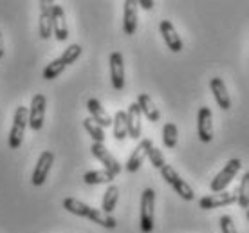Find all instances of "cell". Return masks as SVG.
Listing matches in <instances>:
<instances>
[{
    "label": "cell",
    "instance_id": "obj_1",
    "mask_svg": "<svg viewBox=\"0 0 249 233\" xmlns=\"http://www.w3.org/2000/svg\"><path fill=\"white\" fill-rule=\"evenodd\" d=\"M154 219H156V192L152 188H144L141 194V214H139L141 232H154Z\"/></svg>",
    "mask_w": 249,
    "mask_h": 233
},
{
    "label": "cell",
    "instance_id": "obj_2",
    "mask_svg": "<svg viewBox=\"0 0 249 233\" xmlns=\"http://www.w3.org/2000/svg\"><path fill=\"white\" fill-rule=\"evenodd\" d=\"M27 125H29V108L20 105V107H17V110H15L13 125H11V130H9V148H11V150L20 148Z\"/></svg>",
    "mask_w": 249,
    "mask_h": 233
},
{
    "label": "cell",
    "instance_id": "obj_3",
    "mask_svg": "<svg viewBox=\"0 0 249 233\" xmlns=\"http://www.w3.org/2000/svg\"><path fill=\"white\" fill-rule=\"evenodd\" d=\"M161 176L162 179L166 181V183L172 186V188L175 190V194H179V197L181 199H184V201H193L195 199V194H193V188L190 186V184L182 179L177 172L174 170V166H170V164H164L161 168Z\"/></svg>",
    "mask_w": 249,
    "mask_h": 233
},
{
    "label": "cell",
    "instance_id": "obj_4",
    "mask_svg": "<svg viewBox=\"0 0 249 233\" xmlns=\"http://www.w3.org/2000/svg\"><path fill=\"white\" fill-rule=\"evenodd\" d=\"M240 168H242V161H240V159H230V161L226 163L224 168L215 176V179L212 181V184H210V188H212L213 194L224 192V190L231 184V181L237 177V174H238Z\"/></svg>",
    "mask_w": 249,
    "mask_h": 233
},
{
    "label": "cell",
    "instance_id": "obj_5",
    "mask_svg": "<svg viewBox=\"0 0 249 233\" xmlns=\"http://www.w3.org/2000/svg\"><path fill=\"white\" fill-rule=\"evenodd\" d=\"M90 152H92L94 158L98 159V161L105 166V170L110 172L112 176H118L119 172H121V164H119V161L114 158L110 152H108V148H107L103 143H92Z\"/></svg>",
    "mask_w": 249,
    "mask_h": 233
},
{
    "label": "cell",
    "instance_id": "obj_6",
    "mask_svg": "<svg viewBox=\"0 0 249 233\" xmlns=\"http://www.w3.org/2000/svg\"><path fill=\"white\" fill-rule=\"evenodd\" d=\"M54 163V154L49 150H44L40 154V158H38V163L35 166V170H33V176H31V183L35 186H42L45 183V179L49 176V170L51 166Z\"/></svg>",
    "mask_w": 249,
    "mask_h": 233
},
{
    "label": "cell",
    "instance_id": "obj_7",
    "mask_svg": "<svg viewBox=\"0 0 249 233\" xmlns=\"http://www.w3.org/2000/svg\"><path fill=\"white\" fill-rule=\"evenodd\" d=\"M237 202V192H218V194H212L206 196L199 201V206L202 210H215L222 208V206H230Z\"/></svg>",
    "mask_w": 249,
    "mask_h": 233
},
{
    "label": "cell",
    "instance_id": "obj_8",
    "mask_svg": "<svg viewBox=\"0 0 249 233\" xmlns=\"http://www.w3.org/2000/svg\"><path fill=\"white\" fill-rule=\"evenodd\" d=\"M45 107H47V100H45L44 94L33 96L31 107H29V126L33 130H40L44 126Z\"/></svg>",
    "mask_w": 249,
    "mask_h": 233
},
{
    "label": "cell",
    "instance_id": "obj_9",
    "mask_svg": "<svg viewBox=\"0 0 249 233\" xmlns=\"http://www.w3.org/2000/svg\"><path fill=\"white\" fill-rule=\"evenodd\" d=\"M197 134L202 143H210L213 139V116L210 107H200L197 114Z\"/></svg>",
    "mask_w": 249,
    "mask_h": 233
},
{
    "label": "cell",
    "instance_id": "obj_10",
    "mask_svg": "<svg viewBox=\"0 0 249 233\" xmlns=\"http://www.w3.org/2000/svg\"><path fill=\"white\" fill-rule=\"evenodd\" d=\"M53 6H54V2H51V0H40L38 29H40V36L44 40L53 36Z\"/></svg>",
    "mask_w": 249,
    "mask_h": 233
},
{
    "label": "cell",
    "instance_id": "obj_11",
    "mask_svg": "<svg viewBox=\"0 0 249 233\" xmlns=\"http://www.w3.org/2000/svg\"><path fill=\"white\" fill-rule=\"evenodd\" d=\"M152 146H154L152 139H143V141L136 146V150L130 154L128 161H126V170L130 172V174H134V172L139 170V168H141V164L144 163V159L148 158V152H150Z\"/></svg>",
    "mask_w": 249,
    "mask_h": 233
},
{
    "label": "cell",
    "instance_id": "obj_12",
    "mask_svg": "<svg viewBox=\"0 0 249 233\" xmlns=\"http://www.w3.org/2000/svg\"><path fill=\"white\" fill-rule=\"evenodd\" d=\"M110 80H112V87L116 90L124 89V62L123 54L118 51L110 54Z\"/></svg>",
    "mask_w": 249,
    "mask_h": 233
},
{
    "label": "cell",
    "instance_id": "obj_13",
    "mask_svg": "<svg viewBox=\"0 0 249 233\" xmlns=\"http://www.w3.org/2000/svg\"><path fill=\"white\" fill-rule=\"evenodd\" d=\"M53 35L58 42H65L69 38V27L65 20V11L62 6L54 4L53 6Z\"/></svg>",
    "mask_w": 249,
    "mask_h": 233
},
{
    "label": "cell",
    "instance_id": "obj_14",
    "mask_svg": "<svg viewBox=\"0 0 249 233\" xmlns=\"http://www.w3.org/2000/svg\"><path fill=\"white\" fill-rule=\"evenodd\" d=\"M159 29H161V35L164 38V44L168 45V49L172 53H181L182 51V40L181 36L177 35L175 31L174 24L170 22V20H162L161 24H159Z\"/></svg>",
    "mask_w": 249,
    "mask_h": 233
},
{
    "label": "cell",
    "instance_id": "obj_15",
    "mask_svg": "<svg viewBox=\"0 0 249 233\" xmlns=\"http://www.w3.org/2000/svg\"><path fill=\"white\" fill-rule=\"evenodd\" d=\"M141 110L136 101L130 103V107L126 110V126H128V138L139 139L141 138Z\"/></svg>",
    "mask_w": 249,
    "mask_h": 233
},
{
    "label": "cell",
    "instance_id": "obj_16",
    "mask_svg": "<svg viewBox=\"0 0 249 233\" xmlns=\"http://www.w3.org/2000/svg\"><path fill=\"white\" fill-rule=\"evenodd\" d=\"M210 89H212L213 98H215L218 107L222 108V110H230L231 98H230V94H228V89H226V83L222 82V78H212Z\"/></svg>",
    "mask_w": 249,
    "mask_h": 233
},
{
    "label": "cell",
    "instance_id": "obj_17",
    "mask_svg": "<svg viewBox=\"0 0 249 233\" xmlns=\"http://www.w3.org/2000/svg\"><path fill=\"white\" fill-rule=\"evenodd\" d=\"M137 29V2L126 0L123 9V31L124 35L132 36Z\"/></svg>",
    "mask_w": 249,
    "mask_h": 233
},
{
    "label": "cell",
    "instance_id": "obj_18",
    "mask_svg": "<svg viewBox=\"0 0 249 233\" xmlns=\"http://www.w3.org/2000/svg\"><path fill=\"white\" fill-rule=\"evenodd\" d=\"M87 108H89V112H90V120L96 121L101 128L112 125V118L108 116V112H107L105 108L101 107V103L96 100V98H90V100L87 101Z\"/></svg>",
    "mask_w": 249,
    "mask_h": 233
},
{
    "label": "cell",
    "instance_id": "obj_19",
    "mask_svg": "<svg viewBox=\"0 0 249 233\" xmlns=\"http://www.w3.org/2000/svg\"><path fill=\"white\" fill-rule=\"evenodd\" d=\"M136 103L139 105V110H141V114H143L146 120L152 121V123H157V121H159V118H161V112H159V108L156 107L154 100H152L148 94L141 92V94L137 96Z\"/></svg>",
    "mask_w": 249,
    "mask_h": 233
},
{
    "label": "cell",
    "instance_id": "obj_20",
    "mask_svg": "<svg viewBox=\"0 0 249 233\" xmlns=\"http://www.w3.org/2000/svg\"><path fill=\"white\" fill-rule=\"evenodd\" d=\"M62 206L67 210L69 214L78 215V217H87L89 212H90V206L81 202L80 199H74V197H65L62 202Z\"/></svg>",
    "mask_w": 249,
    "mask_h": 233
},
{
    "label": "cell",
    "instance_id": "obj_21",
    "mask_svg": "<svg viewBox=\"0 0 249 233\" xmlns=\"http://www.w3.org/2000/svg\"><path fill=\"white\" fill-rule=\"evenodd\" d=\"M87 219H90V221L96 222V224H100V226L107 228V230H114V228L118 226V221L114 219L112 215H108V214H105V212L96 210V208H90Z\"/></svg>",
    "mask_w": 249,
    "mask_h": 233
},
{
    "label": "cell",
    "instance_id": "obj_22",
    "mask_svg": "<svg viewBox=\"0 0 249 233\" xmlns=\"http://www.w3.org/2000/svg\"><path fill=\"white\" fill-rule=\"evenodd\" d=\"M116 179V176H112L110 172L103 170H92L83 174V181L87 184H110Z\"/></svg>",
    "mask_w": 249,
    "mask_h": 233
},
{
    "label": "cell",
    "instance_id": "obj_23",
    "mask_svg": "<svg viewBox=\"0 0 249 233\" xmlns=\"http://www.w3.org/2000/svg\"><path fill=\"white\" fill-rule=\"evenodd\" d=\"M118 199H119V188L116 184H110L107 188L105 196H103V201H101V212H105L108 215L112 214L116 204H118Z\"/></svg>",
    "mask_w": 249,
    "mask_h": 233
},
{
    "label": "cell",
    "instance_id": "obj_24",
    "mask_svg": "<svg viewBox=\"0 0 249 233\" xmlns=\"http://www.w3.org/2000/svg\"><path fill=\"white\" fill-rule=\"evenodd\" d=\"M114 126V138L118 141H123L124 138H128V126H126V112L124 110H118L112 120Z\"/></svg>",
    "mask_w": 249,
    "mask_h": 233
},
{
    "label": "cell",
    "instance_id": "obj_25",
    "mask_svg": "<svg viewBox=\"0 0 249 233\" xmlns=\"http://www.w3.org/2000/svg\"><path fill=\"white\" fill-rule=\"evenodd\" d=\"M237 202L238 206L244 210H249V172H246L240 181V186H238L237 192Z\"/></svg>",
    "mask_w": 249,
    "mask_h": 233
},
{
    "label": "cell",
    "instance_id": "obj_26",
    "mask_svg": "<svg viewBox=\"0 0 249 233\" xmlns=\"http://www.w3.org/2000/svg\"><path fill=\"white\" fill-rule=\"evenodd\" d=\"M177 139H179V130L175 123H166L162 128V143L166 148H175L177 146Z\"/></svg>",
    "mask_w": 249,
    "mask_h": 233
},
{
    "label": "cell",
    "instance_id": "obj_27",
    "mask_svg": "<svg viewBox=\"0 0 249 233\" xmlns=\"http://www.w3.org/2000/svg\"><path fill=\"white\" fill-rule=\"evenodd\" d=\"M83 126L89 132V136L94 139V143H103L105 141V132H103V128L96 121H92L90 118H85L83 120Z\"/></svg>",
    "mask_w": 249,
    "mask_h": 233
},
{
    "label": "cell",
    "instance_id": "obj_28",
    "mask_svg": "<svg viewBox=\"0 0 249 233\" xmlns=\"http://www.w3.org/2000/svg\"><path fill=\"white\" fill-rule=\"evenodd\" d=\"M63 71H65V63L60 58H56L51 63H47V67L44 69V80H54V78L62 74Z\"/></svg>",
    "mask_w": 249,
    "mask_h": 233
},
{
    "label": "cell",
    "instance_id": "obj_29",
    "mask_svg": "<svg viewBox=\"0 0 249 233\" xmlns=\"http://www.w3.org/2000/svg\"><path fill=\"white\" fill-rule=\"evenodd\" d=\"M80 56H81V45L72 44L63 51V54L60 56V60H62V62L65 63V67H67V65H72Z\"/></svg>",
    "mask_w": 249,
    "mask_h": 233
},
{
    "label": "cell",
    "instance_id": "obj_30",
    "mask_svg": "<svg viewBox=\"0 0 249 233\" xmlns=\"http://www.w3.org/2000/svg\"><path fill=\"white\" fill-rule=\"evenodd\" d=\"M148 159H150V163H152V166H154V168H157V170H161L162 166L166 164V161H164V156H162V152L159 150V148H156V146H152V148H150Z\"/></svg>",
    "mask_w": 249,
    "mask_h": 233
},
{
    "label": "cell",
    "instance_id": "obj_31",
    "mask_svg": "<svg viewBox=\"0 0 249 233\" xmlns=\"http://www.w3.org/2000/svg\"><path fill=\"white\" fill-rule=\"evenodd\" d=\"M218 222H220V232L222 233H237V226L230 215H222Z\"/></svg>",
    "mask_w": 249,
    "mask_h": 233
},
{
    "label": "cell",
    "instance_id": "obj_32",
    "mask_svg": "<svg viewBox=\"0 0 249 233\" xmlns=\"http://www.w3.org/2000/svg\"><path fill=\"white\" fill-rule=\"evenodd\" d=\"M137 6H141L143 9L150 11V9L154 7V0H139V2H137Z\"/></svg>",
    "mask_w": 249,
    "mask_h": 233
},
{
    "label": "cell",
    "instance_id": "obj_33",
    "mask_svg": "<svg viewBox=\"0 0 249 233\" xmlns=\"http://www.w3.org/2000/svg\"><path fill=\"white\" fill-rule=\"evenodd\" d=\"M4 58V40H2V33H0V60Z\"/></svg>",
    "mask_w": 249,
    "mask_h": 233
},
{
    "label": "cell",
    "instance_id": "obj_34",
    "mask_svg": "<svg viewBox=\"0 0 249 233\" xmlns=\"http://www.w3.org/2000/svg\"><path fill=\"white\" fill-rule=\"evenodd\" d=\"M246 217L249 219V210H246Z\"/></svg>",
    "mask_w": 249,
    "mask_h": 233
}]
</instances>
